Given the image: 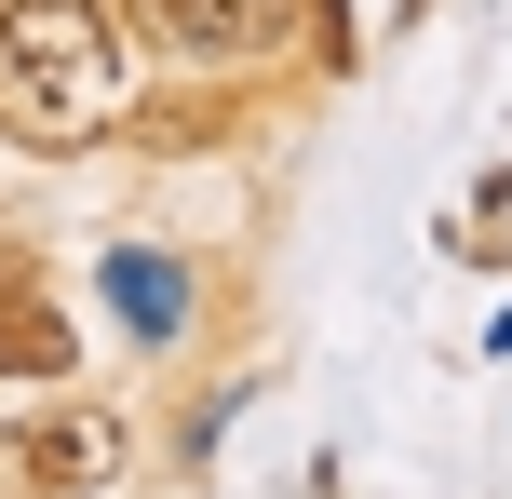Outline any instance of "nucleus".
Masks as SVG:
<instances>
[{"label": "nucleus", "instance_id": "nucleus-1", "mask_svg": "<svg viewBox=\"0 0 512 499\" xmlns=\"http://www.w3.org/2000/svg\"><path fill=\"white\" fill-rule=\"evenodd\" d=\"M122 108V41L95 0H0V135L14 149H81Z\"/></svg>", "mask_w": 512, "mask_h": 499}, {"label": "nucleus", "instance_id": "nucleus-2", "mask_svg": "<svg viewBox=\"0 0 512 499\" xmlns=\"http://www.w3.org/2000/svg\"><path fill=\"white\" fill-rule=\"evenodd\" d=\"M135 459V419L122 405H41V419L14 432V473H27V499H81V486H108Z\"/></svg>", "mask_w": 512, "mask_h": 499}, {"label": "nucleus", "instance_id": "nucleus-3", "mask_svg": "<svg viewBox=\"0 0 512 499\" xmlns=\"http://www.w3.org/2000/svg\"><path fill=\"white\" fill-rule=\"evenodd\" d=\"M122 14L149 41H176V54H270L297 0H122Z\"/></svg>", "mask_w": 512, "mask_h": 499}, {"label": "nucleus", "instance_id": "nucleus-4", "mask_svg": "<svg viewBox=\"0 0 512 499\" xmlns=\"http://www.w3.org/2000/svg\"><path fill=\"white\" fill-rule=\"evenodd\" d=\"M68 365H81V338L41 297V270H0V378H68Z\"/></svg>", "mask_w": 512, "mask_h": 499}, {"label": "nucleus", "instance_id": "nucleus-5", "mask_svg": "<svg viewBox=\"0 0 512 499\" xmlns=\"http://www.w3.org/2000/svg\"><path fill=\"white\" fill-rule=\"evenodd\" d=\"M108 297H122L135 338H176V324H189V270L149 257V243H122V257H108Z\"/></svg>", "mask_w": 512, "mask_h": 499}, {"label": "nucleus", "instance_id": "nucleus-6", "mask_svg": "<svg viewBox=\"0 0 512 499\" xmlns=\"http://www.w3.org/2000/svg\"><path fill=\"white\" fill-rule=\"evenodd\" d=\"M499 189H512V176H486V203H472L459 230H445V243H459V257H486V270L512 257V203H499Z\"/></svg>", "mask_w": 512, "mask_h": 499}]
</instances>
